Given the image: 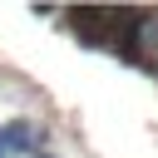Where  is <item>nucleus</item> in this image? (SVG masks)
Here are the masks:
<instances>
[{"instance_id":"obj_3","label":"nucleus","mask_w":158,"mask_h":158,"mask_svg":"<svg viewBox=\"0 0 158 158\" xmlns=\"http://www.w3.org/2000/svg\"><path fill=\"white\" fill-rule=\"evenodd\" d=\"M0 158H5V143H0Z\"/></svg>"},{"instance_id":"obj_2","label":"nucleus","mask_w":158,"mask_h":158,"mask_svg":"<svg viewBox=\"0 0 158 158\" xmlns=\"http://www.w3.org/2000/svg\"><path fill=\"white\" fill-rule=\"evenodd\" d=\"M35 158H54V153H35Z\"/></svg>"},{"instance_id":"obj_1","label":"nucleus","mask_w":158,"mask_h":158,"mask_svg":"<svg viewBox=\"0 0 158 158\" xmlns=\"http://www.w3.org/2000/svg\"><path fill=\"white\" fill-rule=\"evenodd\" d=\"M0 143H5V153H30V148H35V128H30L25 118H15V123H5Z\"/></svg>"}]
</instances>
